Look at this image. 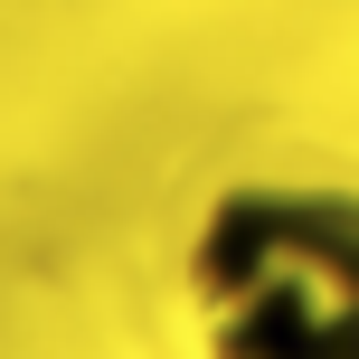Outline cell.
Masks as SVG:
<instances>
[{"label":"cell","instance_id":"obj_1","mask_svg":"<svg viewBox=\"0 0 359 359\" xmlns=\"http://www.w3.org/2000/svg\"><path fill=\"white\" fill-rule=\"evenodd\" d=\"M198 359H359V198L227 189L189 236Z\"/></svg>","mask_w":359,"mask_h":359}]
</instances>
